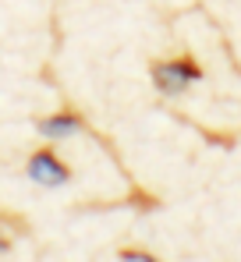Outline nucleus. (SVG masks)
<instances>
[{
	"mask_svg": "<svg viewBox=\"0 0 241 262\" xmlns=\"http://www.w3.org/2000/svg\"><path fill=\"white\" fill-rule=\"evenodd\" d=\"M25 174L43 188H61V184L71 181V167L57 156L53 145H39V149H32V156L25 163Z\"/></svg>",
	"mask_w": 241,
	"mask_h": 262,
	"instance_id": "obj_1",
	"label": "nucleus"
},
{
	"mask_svg": "<svg viewBox=\"0 0 241 262\" xmlns=\"http://www.w3.org/2000/svg\"><path fill=\"white\" fill-rule=\"evenodd\" d=\"M36 131H39L43 138H50V142H57V138H71V135L85 131V117H82L78 110H57V114L36 117Z\"/></svg>",
	"mask_w": 241,
	"mask_h": 262,
	"instance_id": "obj_2",
	"label": "nucleus"
},
{
	"mask_svg": "<svg viewBox=\"0 0 241 262\" xmlns=\"http://www.w3.org/2000/svg\"><path fill=\"white\" fill-rule=\"evenodd\" d=\"M149 75H153V82H156V89H160L163 96H181L188 89V82H192L174 60H153L149 64Z\"/></svg>",
	"mask_w": 241,
	"mask_h": 262,
	"instance_id": "obj_3",
	"label": "nucleus"
},
{
	"mask_svg": "<svg viewBox=\"0 0 241 262\" xmlns=\"http://www.w3.org/2000/svg\"><path fill=\"white\" fill-rule=\"evenodd\" d=\"M174 64H177V68H181V71H185L192 82H199V78H202V68H199V60H195L192 53H181V57H174Z\"/></svg>",
	"mask_w": 241,
	"mask_h": 262,
	"instance_id": "obj_4",
	"label": "nucleus"
},
{
	"mask_svg": "<svg viewBox=\"0 0 241 262\" xmlns=\"http://www.w3.org/2000/svg\"><path fill=\"white\" fill-rule=\"evenodd\" d=\"M120 262H160V259L142 252V248H120Z\"/></svg>",
	"mask_w": 241,
	"mask_h": 262,
	"instance_id": "obj_5",
	"label": "nucleus"
},
{
	"mask_svg": "<svg viewBox=\"0 0 241 262\" xmlns=\"http://www.w3.org/2000/svg\"><path fill=\"white\" fill-rule=\"evenodd\" d=\"M7 248H11V237H7V234H4V227H0V252H7Z\"/></svg>",
	"mask_w": 241,
	"mask_h": 262,
	"instance_id": "obj_6",
	"label": "nucleus"
}]
</instances>
